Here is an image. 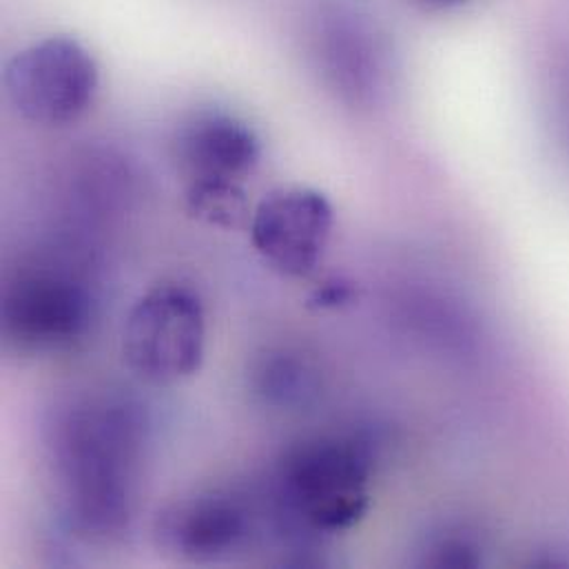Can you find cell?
<instances>
[{"instance_id":"5","label":"cell","mask_w":569,"mask_h":569,"mask_svg":"<svg viewBox=\"0 0 569 569\" xmlns=\"http://www.w3.org/2000/svg\"><path fill=\"white\" fill-rule=\"evenodd\" d=\"M93 308L91 288L76 271L51 262L29 267L4 288L2 332L20 352L62 350L89 332Z\"/></svg>"},{"instance_id":"3","label":"cell","mask_w":569,"mask_h":569,"mask_svg":"<svg viewBox=\"0 0 569 569\" xmlns=\"http://www.w3.org/2000/svg\"><path fill=\"white\" fill-rule=\"evenodd\" d=\"M204 343V306L191 288L176 282L144 292L131 308L122 335L129 368L151 383H176L196 375Z\"/></svg>"},{"instance_id":"7","label":"cell","mask_w":569,"mask_h":569,"mask_svg":"<svg viewBox=\"0 0 569 569\" xmlns=\"http://www.w3.org/2000/svg\"><path fill=\"white\" fill-rule=\"evenodd\" d=\"M251 530V515L236 497L209 492L176 501L158 515L156 541L189 563L220 561L238 550Z\"/></svg>"},{"instance_id":"4","label":"cell","mask_w":569,"mask_h":569,"mask_svg":"<svg viewBox=\"0 0 569 569\" xmlns=\"http://www.w3.org/2000/svg\"><path fill=\"white\" fill-rule=\"evenodd\" d=\"M100 73L76 38L51 36L18 51L4 67L11 107L31 124L64 127L91 107Z\"/></svg>"},{"instance_id":"1","label":"cell","mask_w":569,"mask_h":569,"mask_svg":"<svg viewBox=\"0 0 569 569\" xmlns=\"http://www.w3.org/2000/svg\"><path fill=\"white\" fill-rule=\"evenodd\" d=\"M51 455L71 523L98 539L122 535L142 455L133 406L98 397L76 401L53 423Z\"/></svg>"},{"instance_id":"9","label":"cell","mask_w":569,"mask_h":569,"mask_svg":"<svg viewBox=\"0 0 569 569\" xmlns=\"http://www.w3.org/2000/svg\"><path fill=\"white\" fill-rule=\"evenodd\" d=\"M258 390L269 403L288 408L315 390V379L306 361L288 352H271L258 368Z\"/></svg>"},{"instance_id":"6","label":"cell","mask_w":569,"mask_h":569,"mask_svg":"<svg viewBox=\"0 0 569 569\" xmlns=\"http://www.w3.org/2000/svg\"><path fill=\"white\" fill-rule=\"evenodd\" d=\"M335 227L328 198L315 189L290 187L269 193L253 211L251 240L258 253L290 278L310 276Z\"/></svg>"},{"instance_id":"11","label":"cell","mask_w":569,"mask_h":569,"mask_svg":"<svg viewBox=\"0 0 569 569\" xmlns=\"http://www.w3.org/2000/svg\"><path fill=\"white\" fill-rule=\"evenodd\" d=\"M421 2H426L430 7H455V4H461L466 0H421Z\"/></svg>"},{"instance_id":"10","label":"cell","mask_w":569,"mask_h":569,"mask_svg":"<svg viewBox=\"0 0 569 569\" xmlns=\"http://www.w3.org/2000/svg\"><path fill=\"white\" fill-rule=\"evenodd\" d=\"M187 207L198 220L224 229L242 227L251 213L247 193L236 182H191Z\"/></svg>"},{"instance_id":"2","label":"cell","mask_w":569,"mask_h":569,"mask_svg":"<svg viewBox=\"0 0 569 569\" xmlns=\"http://www.w3.org/2000/svg\"><path fill=\"white\" fill-rule=\"evenodd\" d=\"M370 455L346 437L292 446L280 463V497L288 517L310 535L350 530L368 510Z\"/></svg>"},{"instance_id":"8","label":"cell","mask_w":569,"mask_h":569,"mask_svg":"<svg viewBox=\"0 0 569 569\" xmlns=\"http://www.w3.org/2000/svg\"><path fill=\"white\" fill-rule=\"evenodd\" d=\"M176 158L191 182L240 184L260 164L262 144L247 122L222 111H207L180 127Z\"/></svg>"}]
</instances>
